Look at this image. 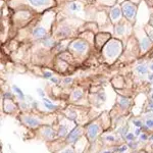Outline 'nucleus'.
<instances>
[{
    "label": "nucleus",
    "instance_id": "obj_3",
    "mask_svg": "<svg viewBox=\"0 0 153 153\" xmlns=\"http://www.w3.org/2000/svg\"><path fill=\"white\" fill-rule=\"evenodd\" d=\"M82 134V129L81 128H78L76 127V129H74L70 134L68 135V137H66V142L68 143H73L75 142L76 139H78L79 137H80V135Z\"/></svg>",
    "mask_w": 153,
    "mask_h": 153
},
{
    "label": "nucleus",
    "instance_id": "obj_1",
    "mask_svg": "<svg viewBox=\"0 0 153 153\" xmlns=\"http://www.w3.org/2000/svg\"><path fill=\"white\" fill-rule=\"evenodd\" d=\"M122 46H120V42L117 41H110L105 47V54L108 58L115 57L118 53H120Z\"/></svg>",
    "mask_w": 153,
    "mask_h": 153
},
{
    "label": "nucleus",
    "instance_id": "obj_23",
    "mask_svg": "<svg viewBox=\"0 0 153 153\" xmlns=\"http://www.w3.org/2000/svg\"><path fill=\"white\" fill-rule=\"evenodd\" d=\"M128 150V146L127 145H124V146H120V148H115V150H113L114 152H125Z\"/></svg>",
    "mask_w": 153,
    "mask_h": 153
},
{
    "label": "nucleus",
    "instance_id": "obj_12",
    "mask_svg": "<svg viewBox=\"0 0 153 153\" xmlns=\"http://www.w3.org/2000/svg\"><path fill=\"white\" fill-rule=\"evenodd\" d=\"M150 45H151V40L150 39H148L147 37H145V38H143L142 40V43H141V48L142 50H147L148 48L150 47Z\"/></svg>",
    "mask_w": 153,
    "mask_h": 153
},
{
    "label": "nucleus",
    "instance_id": "obj_30",
    "mask_svg": "<svg viewBox=\"0 0 153 153\" xmlns=\"http://www.w3.org/2000/svg\"><path fill=\"white\" fill-rule=\"evenodd\" d=\"M107 141H109V142H114L115 141V138L113 137V136H106V138H105Z\"/></svg>",
    "mask_w": 153,
    "mask_h": 153
},
{
    "label": "nucleus",
    "instance_id": "obj_11",
    "mask_svg": "<svg viewBox=\"0 0 153 153\" xmlns=\"http://www.w3.org/2000/svg\"><path fill=\"white\" fill-rule=\"evenodd\" d=\"M42 44H43V46H45V47H52L54 46V41L52 40L51 38H48V37H44L43 40H42Z\"/></svg>",
    "mask_w": 153,
    "mask_h": 153
},
{
    "label": "nucleus",
    "instance_id": "obj_14",
    "mask_svg": "<svg viewBox=\"0 0 153 153\" xmlns=\"http://www.w3.org/2000/svg\"><path fill=\"white\" fill-rule=\"evenodd\" d=\"M82 96H83V92H82V90H81V89H76V90L74 91V93H73V98H74L75 100L81 99V98H82Z\"/></svg>",
    "mask_w": 153,
    "mask_h": 153
},
{
    "label": "nucleus",
    "instance_id": "obj_44",
    "mask_svg": "<svg viewBox=\"0 0 153 153\" xmlns=\"http://www.w3.org/2000/svg\"><path fill=\"white\" fill-rule=\"evenodd\" d=\"M151 98H152V100H153V94L151 95Z\"/></svg>",
    "mask_w": 153,
    "mask_h": 153
},
{
    "label": "nucleus",
    "instance_id": "obj_26",
    "mask_svg": "<svg viewBox=\"0 0 153 153\" xmlns=\"http://www.w3.org/2000/svg\"><path fill=\"white\" fill-rule=\"evenodd\" d=\"M53 76L52 73H50V71H45L44 73V78L45 79H51Z\"/></svg>",
    "mask_w": 153,
    "mask_h": 153
},
{
    "label": "nucleus",
    "instance_id": "obj_33",
    "mask_svg": "<svg viewBox=\"0 0 153 153\" xmlns=\"http://www.w3.org/2000/svg\"><path fill=\"white\" fill-rule=\"evenodd\" d=\"M98 97H99L100 98V100H102V101H104L105 100V94H104V93H100V94L99 95H98Z\"/></svg>",
    "mask_w": 153,
    "mask_h": 153
},
{
    "label": "nucleus",
    "instance_id": "obj_43",
    "mask_svg": "<svg viewBox=\"0 0 153 153\" xmlns=\"http://www.w3.org/2000/svg\"><path fill=\"white\" fill-rule=\"evenodd\" d=\"M151 70H152V71H153V65H151Z\"/></svg>",
    "mask_w": 153,
    "mask_h": 153
},
{
    "label": "nucleus",
    "instance_id": "obj_17",
    "mask_svg": "<svg viewBox=\"0 0 153 153\" xmlns=\"http://www.w3.org/2000/svg\"><path fill=\"white\" fill-rule=\"evenodd\" d=\"M43 133H44V136L47 138H52L54 136V131L51 129V128H45Z\"/></svg>",
    "mask_w": 153,
    "mask_h": 153
},
{
    "label": "nucleus",
    "instance_id": "obj_21",
    "mask_svg": "<svg viewBox=\"0 0 153 153\" xmlns=\"http://www.w3.org/2000/svg\"><path fill=\"white\" fill-rule=\"evenodd\" d=\"M128 129H129V127L128 126H125L124 128H120V130H118V133H120V135L123 136L124 138H126V136H127V134H128Z\"/></svg>",
    "mask_w": 153,
    "mask_h": 153
},
{
    "label": "nucleus",
    "instance_id": "obj_18",
    "mask_svg": "<svg viewBox=\"0 0 153 153\" xmlns=\"http://www.w3.org/2000/svg\"><path fill=\"white\" fill-rule=\"evenodd\" d=\"M70 33H71L70 29L66 28V27H65V28L60 29V31L58 32V36L59 37H65V36L70 35Z\"/></svg>",
    "mask_w": 153,
    "mask_h": 153
},
{
    "label": "nucleus",
    "instance_id": "obj_22",
    "mask_svg": "<svg viewBox=\"0 0 153 153\" xmlns=\"http://www.w3.org/2000/svg\"><path fill=\"white\" fill-rule=\"evenodd\" d=\"M44 105H45V107H46V108H48V109H50V110H53V109H56V108H57V106H56V105H53L52 103L44 102Z\"/></svg>",
    "mask_w": 153,
    "mask_h": 153
},
{
    "label": "nucleus",
    "instance_id": "obj_13",
    "mask_svg": "<svg viewBox=\"0 0 153 153\" xmlns=\"http://www.w3.org/2000/svg\"><path fill=\"white\" fill-rule=\"evenodd\" d=\"M68 9H70L71 11H80L81 9H82V6H81L80 4L76 3V2H71L70 5H68Z\"/></svg>",
    "mask_w": 153,
    "mask_h": 153
},
{
    "label": "nucleus",
    "instance_id": "obj_29",
    "mask_svg": "<svg viewBox=\"0 0 153 153\" xmlns=\"http://www.w3.org/2000/svg\"><path fill=\"white\" fill-rule=\"evenodd\" d=\"M146 126L148 128H153V120H148L147 122H146Z\"/></svg>",
    "mask_w": 153,
    "mask_h": 153
},
{
    "label": "nucleus",
    "instance_id": "obj_42",
    "mask_svg": "<svg viewBox=\"0 0 153 153\" xmlns=\"http://www.w3.org/2000/svg\"><path fill=\"white\" fill-rule=\"evenodd\" d=\"M150 140H151V141H153V135L151 136V137H150Z\"/></svg>",
    "mask_w": 153,
    "mask_h": 153
},
{
    "label": "nucleus",
    "instance_id": "obj_40",
    "mask_svg": "<svg viewBox=\"0 0 153 153\" xmlns=\"http://www.w3.org/2000/svg\"><path fill=\"white\" fill-rule=\"evenodd\" d=\"M149 106L151 108H153V101H150V102H149Z\"/></svg>",
    "mask_w": 153,
    "mask_h": 153
},
{
    "label": "nucleus",
    "instance_id": "obj_5",
    "mask_svg": "<svg viewBox=\"0 0 153 153\" xmlns=\"http://www.w3.org/2000/svg\"><path fill=\"white\" fill-rule=\"evenodd\" d=\"M87 47H88L87 43L84 41H81V40L75 41L73 44H71V48L75 49L76 51H79V52H84V51L87 49Z\"/></svg>",
    "mask_w": 153,
    "mask_h": 153
},
{
    "label": "nucleus",
    "instance_id": "obj_10",
    "mask_svg": "<svg viewBox=\"0 0 153 153\" xmlns=\"http://www.w3.org/2000/svg\"><path fill=\"white\" fill-rule=\"evenodd\" d=\"M118 104L123 108L128 107L130 105V99H128L126 97H118Z\"/></svg>",
    "mask_w": 153,
    "mask_h": 153
},
{
    "label": "nucleus",
    "instance_id": "obj_4",
    "mask_svg": "<svg viewBox=\"0 0 153 153\" xmlns=\"http://www.w3.org/2000/svg\"><path fill=\"white\" fill-rule=\"evenodd\" d=\"M98 133H99V127L97 125L93 124L91 125L90 127L88 128V131H87V135H88V138L90 139V141L92 142L93 140L97 137Z\"/></svg>",
    "mask_w": 153,
    "mask_h": 153
},
{
    "label": "nucleus",
    "instance_id": "obj_45",
    "mask_svg": "<svg viewBox=\"0 0 153 153\" xmlns=\"http://www.w3.org/2000/svg\"><path fill=\"white\" fill-rule=\"evenodd\" d=\"M152 111H153V108H152Z\"/></svg>",
    "mask_w": 153,
    "mask_h": 153
},
{
    "label": "nucleus",
    "instance_id": "obj_16",
    "mask_svg": "<svg viewBox=\"0 0 153 153\" xmlns=\"http://www.w3.org/2000/svg\"><path fill=\"white\" fill-rule=\"evenodd\" d=\"M12 89H13V91L16 93V94L19 95V97L21 98V100H24L25 99V95H24V93H23V91L19 89L18 86H16V85H13L12 86Z\"/></svg>",
    "mask_w": 153,
    "mask_h": 153
},
{
    "label": "nucleus",
    "instance_id": "obj_38",
    "mask_svg": "<svg viewBox=\"0 0 153 153\" xmlns=\"http://www.w3.org/2000/svg\"><path fill=\"white\" fill-rule=\"evenodd\" d=\"M140 134H141V130H140V129H137V130H136L135 135H136V136H139Z\"/></svg>",
    "mask_w": 153,
    "mask_h": 153
},
{
    "label": "nucleus",
    "instance_id": "obj_25",
    "mask_svg": "<svg viewBox=\"0 0 153 153\" xmlns=\"http://www.w3.org/2000/svg\"><path fill=\"white\" fill-rule=\"evenodd\" d=\"M147 32H148V34H149V37L151 38V41H153V28L149 27V28L147 29Z\"/></svg>",
    "mask_w": 153,
    "mask_h": 153
},
{
    "label": "nucleus",
    "instance_id": "obj_19",
    "mask_svg": "<svg viewBox=\"0 0 153 153\" xmlns=\"http://www.w3.org/2000/svg\"><path fill=\"white\" fill-rule=\"evenodd\" d=\"M58 135L60 136V137H65V136L68 135V128H66L65 126L61 125V126H60V128H59Z\"/></svg>",
    "mask_w": 153,
    "mask_h": 153
},
{
    "label": "nucleus",
    "instance_id": "obj_35",
    "mask_svg": "<svg viewBox=\"0 0 153 153\" xmlns=\"http://www.w3.org/2000/svg\"><path fill=\"white\" fill-rule=\"evenodd\" d=\"M71 82H73V79H71V78H68V79H65V84H70Z\"/></svg>",
    "mask_w": 153,
    "mask_h": 153
},
{
    "label": "nucleus",
    "instance_id": "obj_36",
    "mask_svg": "<svg viewBox=\"0 0 153 153\" xmlns=\"http://www.w3.org/2000/svg\"><path fill=\"white\" fill-rule=\"evenodd\" d=\"M4 98H12V94H10V93H6V94L4 95Z\"/></svg>",
    "mask_w": 153,
    "mask_h": 153
},
{
    "label": "nucleus",
    "instance_id": "obj_41",
    "mask_svg": "<svg viewBox=\"0 0 153 153\" xmlns=\"http://www.w3.org/2000/svg\"><path fill=\"white\" fill-rule=\"evenodd\" d=\"M150 25L153 27V16H152V19H151V21H150Z\"/></svg>",
    "mask_w": 153,
    "mask_h": 153
},
{
    "label": "nucleus",
    "instance_id": "obj_8",
    "mask_svg": "<svg viewBox=\"0 0 153 153\" xmlns=\"http://www.w3.org/2000/svg\"><path fill=\"white\" fill-rule=\"evenodd\" d=\"M28 1L34 7H42V6H45L46 4L50 3L51 0H28Z\"/></svg>",
    "mask_w": 153,
    "mask_h": 153
},
{
    "label": "nucleus",
    "instance_id": "obj_7",
    "mask_svg": "<svg viewBox=\"0 0 153 153\" xmlns=\"http://www.w3.org/2000/svg\"><path fill=\"white\" fill-rule=\"evenodd\" d=\"M24 123L27 126L32 127V128L38 127V126L40 125V120H37V118H35V117H24Z\"/></svg>",
    "mask_w": 153,
    "mask_h": 153
},
{
    "label": "nucleus",
    "instance_id": "obj_27",
    "mask_svg": "<svg viewBox=\"0 0 153 153\" xmlns=\"http://www.w3.org/2000/svg\"><path fill=\"white\" fill-rule=\"evenodd\" d=\"M129 146H130V147H132V148H137L138 143L134 142V140H133V141H129Z\"/></svg>",
    "mask_w": 153,
    "mask_h": 153
},
{
    "label": "nucleus",
    "instance_id": "obj_6",
    "mask_svg": "<svg viewBox=\"0 0 153 153\" xmlns=\"http://www.w3.org/2000/svg\"><path fill=\"white\" fill-rule=\"evenodd\" d=\"M33 37L36 39H43L46 37V30L43 27H37L33 30Z\"/></svg>",
    "mask_w": 153,
    "mask_h": 153
},
{
    "label": "nucleus",
    "instance_id": "obj_37",
    "mask_svg": "<svg viewBox=\"0 0 153 153\" xmlns=\"http://www.w3.org/2000/svg\"><path fill=\"white\" fill-rule=\"evenodd\" d=\"M21 107L23 108V109H26V108L28 107V105H27L26 103H21Z\"/></svg>",
    "mask_w": 153,
    "mask_h": 153
},
{
    "label": "nucleus",
    "instance_id": "obj_20",
    "mask_svg": "<svg viewBox=\"0 0 153 153\" xmlns=\"http://www.w3.org/2000/svg\"><path fill=\"white\" fill-rule=\"evenodd\" d=\"M125 33V27L124 25H117L115 27V34L117 35H123Z\"/></svg>",
    "mask_w": 153,
    "mask_h": 153
},
{
    "label": "nucleus",
    "instance_id": "obj_9",
    "mask_svg": "<svg viewBox=\"0 0 153 153\" xmlns=\"http://www.w3.org/2000/svg\"><path fill=\"white\" fill-rule=\"evenodd\" d=\"M120 16H122V10L120 9V7H114L111 10V12H110V18H111L113 22H117L120 19Z\"/></svg>",
    "mask_w": 153,
    "mask_h": 153
},
{
    "label": "nucleus",
    "instance_id": "obj_15",
    "mask_svg": "<svg viewBox=\"0 0 153 153\" xmlns=\"http://www.w3.org/2000/svg\"><path fill=\"white\" fill-rule=\"evenodd\" d=\"M136 71H138V73L140 74V75H145V74L148 73V68L146 65H138L137 68H136Z\"/></svg>",
    "mask_w": 153,
    "mask_h": 153
},
{
    "label": "nucleus",
    "instance_id": "obj_39",
    "mask_svg": "<svg viewBox=\"0 0 153 153\" xmlns=\"http://www.w3.org/2000/svg\"><path fill=\"white\" fill-rule=\"evenodd\" d=\"M148 79H149L150 81H153V74H152V75H149V76H148Z\"/></svg>",
    "mask_w": 153,
    "mask_h": 153
},
{
    "label": "nucleus",
    "instance_id": "obj_2",
    "mask_svg": "<svg viewBox=\"0 0 153 153\" xmlns=\"http://www.w3.org/2000/svg\"><path fill=\"white\" fill-rule=\"evenodd\" d=\"M122 8L126 18H128L129 19H134L136 14V7L134 6V4L130 3V2H125L122 5Z\"/></svg>",
    "mask_w": 153,
    "mask_h": 153
},
{
    "label": "nucleus",
    "instance_id": "obj_24",
    "mask_svg": "<svg viewBox=\"0 0 153 153\" xmlns=\"http://www.w3.org/2000/svg\"><path fill=\"white\" fill-rule=\"evenodd\" d=\"M135 138V135L132 134V133H128L127 136H126V139H127V141H133Z\"/></svg>",
    "mask_w": 153,
    "mask_h": 153
},
{
    "label": "nucleus",
    "instance_id": "obj_32",
    "mask_svg": "<svg viewBox=\"0 0 153 153\" xmlns=\"http://www.w3.org/2000/svg\"><path fill=\"white\" fill-rule=\"evenodd\" d=\"M37 92H38V94L41 96V97H44V92H43V90L42 89H37Z\"/></svg>",
    "mask_w": 153,
    "mask_h": 153
},
{
    "label": "nucleus",
    "instance_id": "obj_34",
    "mask_svg": "<svg viewBox=\"0 0 153 153\" xmlns=\"http://www.w3.org/2000/svg\"><path fill=\"white\" fill-rule=\"evenodd\" d=\"M50 81H51L52 83H54V84H57V83H58V79L54 78V76H52V78L50 79Z\"/></svg>",
    "mask_w": 153,
    "mask_h": 153
},
{
    "label": "nucleus",
    "instance_id": "obj_28",
    "mask_svg": "<svg viewBox=\"0 0 153 153\" xmlns=\"http://www.w3.org/2000/svg\"><path fill=\"white\" fill-rule=\"evenodd\" d=\"M133 123H134V125L137 128H142V126H143V124H142L141 122H140V120H134Z\"/></svg>",
    "mask_w": 153,
    "mask_h": 153
},
{
    "label": "nucleus",
    "instance_id": "obj_31",
    "mask_svg": "<svg viewBox=\"0 0 153 153\" xmlns=\"http://www.w3.org/2000/svg\"><path fill=\"white\" fill-rule=\"evenodd\" d=\"M140 139H141V141H146V140L148 139V136L146 134H142L141 136H140Z\"/></svg>",
    "mask_w": 153,
    "mask_h": 153
}]
</instances>
